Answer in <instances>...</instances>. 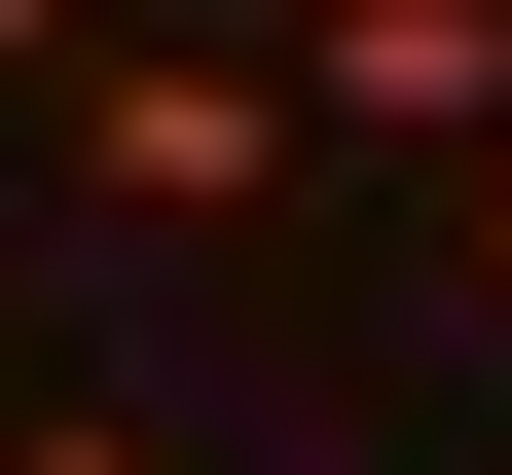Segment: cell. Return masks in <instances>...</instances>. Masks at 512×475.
Segmentation results:
<instances>
[{
    "instance_id": "obj_1",
    "label": "cell",
    "mask_w": 512,
    "mask_h": 475,
    "mask_svg": "<svg viewBox=\"0 0 512 475\" xmlns=\"http://www.w3.org/2000/svg\"><path fill=\"white\" fill-rule=\"evenodd\" d=\"M37 147H74V220H256L330 110H293V37H183V0H110L74 74H37Z\"/></svg>"
},
{
    "instance_id": "obj_2",
    "label": "cell",
    "mask_w": 512,
    "mask_h": 475,
    "mask_svg": "<svg viewBox=\"0 0 512 475\" xmlns=\"http://www.w3.org/2000/svg\"><path fill=\"white\" fill-rule=\"evenodd\" d=\"M293 110H330V147H476L512 110V0H293Z\"/></svg>"
},
{
    "instance_id": "obj_3",
    "label": "cell",
    "mask_w": 512,
    "mask_h": 475,
    "mask_svg": "<svg viewBox=\"0 0 512 475\" xmlns=\"http://www.w3.org/2000/svg\"><path fill=\"white\" fill-rule=\"evenodd\" d=\"M0 475H183V439H110V402H37V439H0Z\"/></svg>"
},
{
    "instance_id": "obj_4",
    "label": "cell",
    "mask_w": 512,
    "mask_h": 475,
    "mask_svg": "<svg viewBox=\"0 0 512 475\" xmlns=\"http://www.w3.org/2000/svg\"><path fill=\"white\" fill-rule=\"evenodd\" d=\"M74 37H110V0H0V110H37V74H74Z\"/></svg>"
},
{
    "instance_id": "obj_5",
    "label": "cell",
    "mask_w": 512,
    "mask_h": 475,
    "mask_svg": "<svg viewBox=\"0 0 512 475\" xmlns=\"http://www.w3.org/2000/svg\"><path fill=\"white\" fill-rule=\"evenodd\" d=\"M476 256H512V110H476Z\"/></svg>"
},
{
    "instance_id": "obj_6",
    "label": "cell",
    "mask_w": 512,
    "mask_h": 475,
    "mask_svg": "<svg viewBox=\"0 0 512 475\" xmlns=\"http://www.w3.org/2000/svg\"><path fill=\"white\" fill-rule=\"evenodd\" d=\"M256 37H293V0H256Z\"/></svg>"
}]
</instances>
